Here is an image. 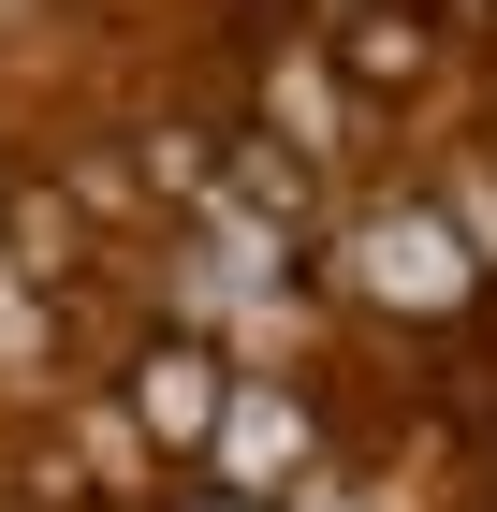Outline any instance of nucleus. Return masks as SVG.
Masks as SVG:
<instances>
[{"label":"nucleus","instance_id":"20e7f679","mask_svg":"<svg viewBox=\"0 0 497 512\" xmlns=\"http://www.w3.org/2000/svg\"><path fill=\"white\" fill-rule=\"evenodd\" d=\"M439 0H351V30H337V74L366 88V103H410L424 74H439Z\"/></svg>","mask_w":497,"mask_h":512},{"label":"nucleus","instance_id":"f03ea898","mask_svg":"<svg viewBox=\"0 0 497 512\" xmlns=\"http://www.w3.org/2000/svg\"><path fill=\"white\" fill-rule=\"evenodd\" d=\"M205 454H220L234 498H278V483L322 469V410H307L293 381H234V410H220V439H205Z\"/></svg>","mask_w":497,"mask_h":512},{"label":"nucleus","instance_id":"39448f33","mask_svg":"<svg viewBox=\"0 0 497 512\" xmlns=\"http://www.w3.org/2000/svg\"><path fill=\"white\" fill-rule=\"evenodd\" d=\"M176 512H278V498H234V483H205V498H176Z\"/></svg>","mask_w":497,"mask_h":512},{"label":"nucleus","instance_id":"7ed1b4c3","mask_svg":"<svg viewBox=\"0 0 497 512\" xmlns=\"http://www.w3.org/2000/svg\"><path fill=\"white\" fill-rule=\"evenodd\" d=\"M234 410V366L205 352V337H147L132 352V439H161V454H205Z\"/></svg>","mask_w":497,"mask_h":512},{"label":"nucleus","instance_id":"f257e3e1","mask_svg":"<svg viewBox=\"0 0 497 512\" xmlns=\"http://www.w3.org/2000/svg\"><path fill=\"white\" fill-rule=\"evenodd\" d=\"M337 293L381 308V322H468L483 308V249H468V220L439 191H381L337 235Z\"/></svg>","mask_w":497,"mask_h":512}]
</instances>
